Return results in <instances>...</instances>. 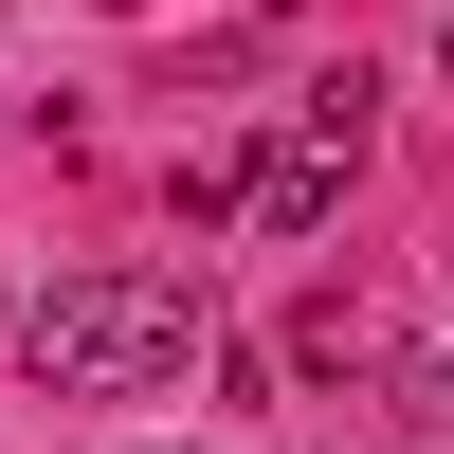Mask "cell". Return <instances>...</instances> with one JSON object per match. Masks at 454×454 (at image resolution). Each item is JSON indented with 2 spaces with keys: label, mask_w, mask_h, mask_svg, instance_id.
Instances as JSON below:
<instances>
[{
  "label": "cell",
  "mask_w": 454,
  "mask_h": 454,
  "mask_svg": "<svg viewBox=\"0 0 454 454\" xmlns=\"http://www.w3.org/2000/svg\"><path fill=\"white\" fill-rule=\"evenodd\" d=\"M182 364H218V309L182 273H73V291L19 309V382L36 400H145V382H182Z\"/></svg>",
  "instance_id": "6da1fadb"
},
{
  "label": "cell",
  "mask_w": 454,
  "mask_h": 454,
  "mask_svg": "<svg viewBox=\"0 0 454 454\" xmlns=\"http://www.w3.org/2000/svg\"><path fill=\"white\" fill-rule=\"evenodd\" d=\"M346 164H364V128H309V109H291V128L237 164V218L254 237H327V218H346Z\"/></svg>",
  "instance_id": "7a4b0ae2"
}]
</instances>
